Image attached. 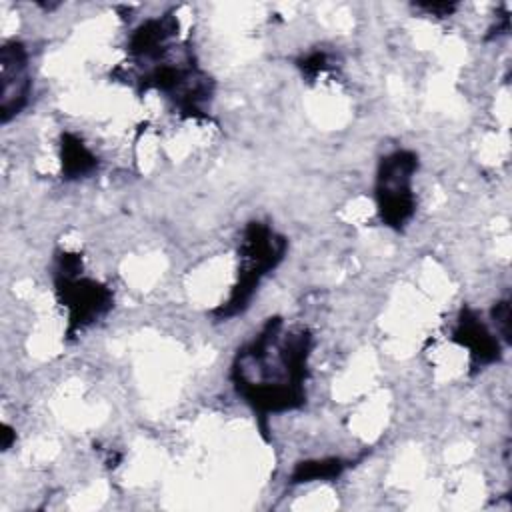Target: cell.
Instances as JSON below:
<instances>
[{"mask_svg": "<svg viewBox=\"0 0 512 512\" xmlns=\"http://www.w3.org/2000/svg\"><path fill=\"white\" fill-rule=\"evenodd\" d=\"M416 170V158L410 152H394L386 156L378 172V210L388 226L400 228L414 212L412 174Z\"/></svg>", "mask_w": 512, "mask_h": 512, "instance_id": "1", "label": "cell"}, {"mask_svg": "<svg viewBox=\"0 0 512 512\" xmlns=\"http://www.w3.org/2000/svg\"><path fill=\"white\" fill-rule=\"evenodd\" d=\"M244 266H242V276L240 282L236 284L228 304H226V314H234L242 310L252 296V290L258 286L260 278L276 266V262L282 258L284 252V240L274 236L268 228L254 224L250 232L246 234L244 242Z\"/></svg>", "mask_w": 512, "mask_h": 512, "instance_id": "2", "label": "cell"}, {"mask_svg": "<svg viewBox=\"0 0 512 512\" xmlns=\"http://www.w3.org/2000/svg\"><path fill=\"white\" fill-rule=\"evenodd\" d=\"M62 294L64 304L70 312V324L82 326L90 322L92 318L100 316L108 304H110V292L102 286H98L92 280L72 276L68 268L62 266Z\"/></svg>", "mask_w": 512, "mask_h": 512, "instance_id": "3", "label": "cell"}, {"mask_svg": "<svg viewBox=\"0 0 512 512\" xmlns=\"http://www.w3.org/2000/svg\"><path fill=\"white\" fill-rule=\"evenodd\" d=\"M26 48L20 42H10L2 48V120L18 114L26 104L30 92V78L26 74Z\"/></svg>", "mask_w": 512, "mask_h": 512, "instance_id": "4", "label": "cell"}, {"mask_svg": "<svg viewBox=\"0 0 512 512\" xmlns=\"http://www.w3.org/2000/svg\"><path fill=\"white\" fill-rule=\"evenodd\" d=\"M456 336L462 340V344H466L472 354L480 360V362H490L496 358V350H498V344L496 340L492 338V334L482 326L478 324L474 318H462L460 324H458V330H456Z\"/></svg>", "mask_w": 512, "mask_h": 512, "instance_id": "5", "label": "cell"}, {"mask_svg": "<svg viewBox=\"0 0 512 512\" xmlns=\"http://www.w3.org/2000/svg\"><path fill=\"white\" fill-rule=\"evenodd\" d=\"M96 166V158L90 150L74 136H66L62 144V170L68 176H80Z\"/></svg>", "mask_w": 512, "mask_h": 512, "instance_id": "6", "label": "cell"}, {"mask_svg": "<svg viewBox=\"0 0 512 512\" xmlns=\"http://www.w3.org/2000/svg\"><path fill=\"white\" fill-rule=\"evenodd\" d=\"M342 470V462L340 460H322V462H308L304 466H300L294 474L296 482H308V480H316V478H330V476H338Z\"/></svg>", "mask_w": 512, "mask_h": 512, "instance_id": "7", "label": "cell"}]
</instances>
